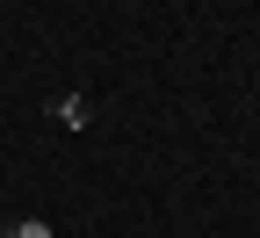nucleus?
Returning <instances> with one entry per match:
<instances>
[{
	"label": "nucleus",
	"instance_id": "1",
	"mask_svg": "<svg viewBox=\"0 0 260 238\" xmlns=\"http://www.w3.org/2000/svg\"><path fill=\"white\" fill-rule=\"evenodd\" d=\"M58 123H65V130H80V123H87V101H80V94H65V101H58Z\"/></svg>",
	"mask_w": 260,
	"mask_h": 238
},
{
	"label": "nucleus",
	"instance_id": "2",
	"mask_svg": "<svg viewBox=\"0 0 260 238\" xmlns=\"http://www.w3.org/2000/svg\"><path fill=\"white\" fill-rule=\"evenodd\" d=\"M8 238H51V224H44V217H29V224H15Z\"/></svg>",
	"mask_w": 260,
	"mask_h": 238
}]
</instances>
